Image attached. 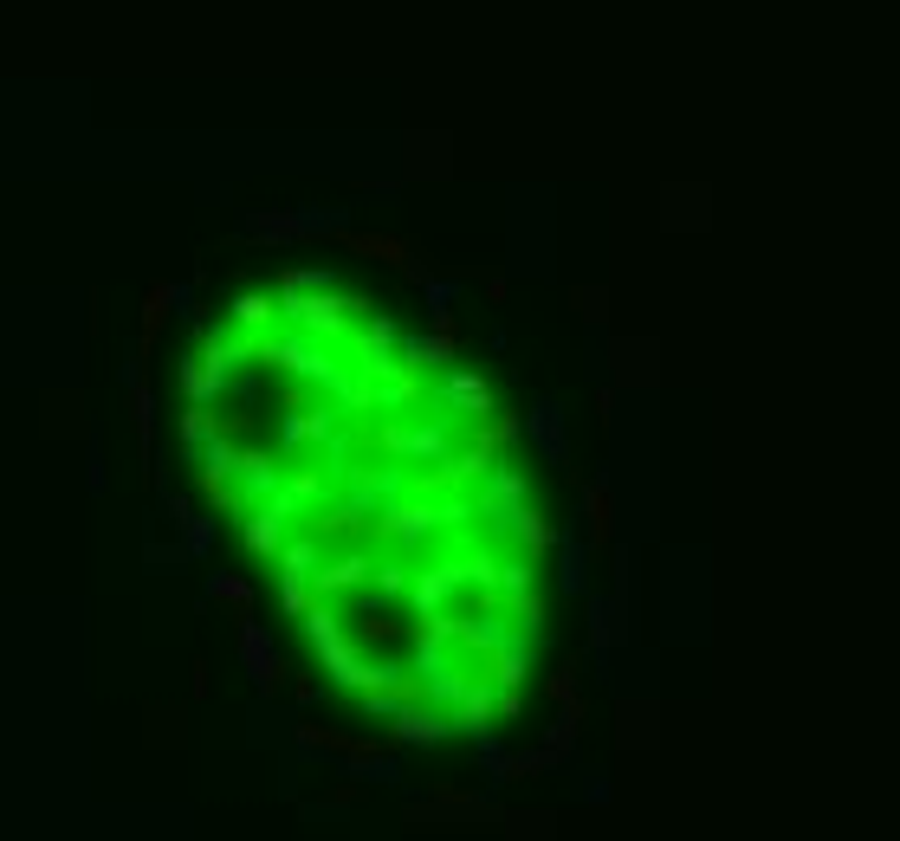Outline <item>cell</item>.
I'll list each match as a JSON object with an SVG mask.
<instances>
[{
    "label": "cell",
    "instance_id": "cell-1",
    "mask_svg": "<svg viewBox=\"0 0 900 841\" xmlns=\"http://www.w3.org/2000/svg\"><path fill=\"white\" fill-rule=\"evenodd\" d=\"M240 654H247L253 680H259V686H266V693H272V686H279V654H272L266 628H253V622H247V634H240Z\"/></svg>",
    "mask_w": 900,
    "mask_h": 841
},
{
    "label": "cell",
    "instance_id": "cell-2",
    "mask_svg": "<svg viewBox=\"0 0 900 841\" xmlns=\"http://www.w3.org/2000/svg\"><path fill=\"white\" fill-rule=\"evenodd\" d=\"M441 732H447V725L434 719V712H408L402 706V719H395V738H408V744H434Z\"/></svg>",
    "mask_w": 900,
    "mask_h": 841
}]
</instances>
